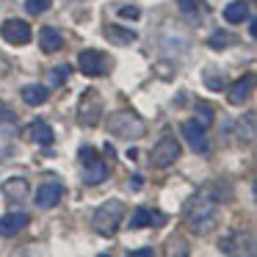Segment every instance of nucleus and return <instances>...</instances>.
Instances as JSON below:
<instances>
[{
    "label": "nucleus",
    "instance_id": "5",
    "mask_svg": "<svg viewBox=\"0 0 257 257\" xmlns=\"http://www.w3.org/2000/svg\"><path fill=\"white\" fill-rule=\"evenodd\" d=\"M78 67H80V72L89 75V78H102V75H108V69H111V61H108L100 50H83L78 56Z\"/></svg>",
    "mask_w": 257,
    "mask_h": 257
},
{
    "label": "nucleus",
    "instance_id": "1",
    "mask_svg": "<svg viewBox=\"0 0 257 257\" xmlns=\"http://www.w3.org/2000/svg\"><path fill=\"white\" fill-rule=\"evenodd\" d=\"M185 224L191 232L207 235L216 227V199L207 194H196L185 202Z\"/></svg>",
    "mask_w": 257,
    "mask_h": 257
},
{
    "label": "nucleus",
    "instance_id": "9",
    "mask_svg": "<svg viewBox=\"0 0 257 257\" xmlns=\"http://www.w3.org/2000/svg\"><path fill=\"white\" fill-rule=\"evenodd\" d=\"M61 196H64L61 183H42V188L36 191V205H39L42 210H50V207H56L58 202H61Z\"/></svg>",
    "mask_w": 257,
    "mask_h": 257
},
{
    "label": "nucleus",
    "instance_id": "24",
    "mask_svg": "<svg viewBox=\"0 0 257 257\" xmlns=\"http://www.w3.org/2000/svg\"><path fill=\"white\" fill-rule=\"evenodd\" d=\"M196 122H199L202 127H207V124L213 122V108L207 105V102H199V105H196Z\"/></svg>",
    "mask_w": 257,
    "mask_h": 257
},
{
    "label": "nucleus",
    "instance_id": "23",
    "mask_svg": "<svg viewBox=\"0 0 257 257\" xmlns=\"http://www.w3.org/2000/svg\"><path fill=\"white\" fill-rule=\"evenodd\" d=\"M238 127H240V139H243V136H246V141L254 139V113H251V111L246 113V119H240Z\"/></svg>",
    "mask_w": 257,
    "mask_h": 257
},
{
    "label": "nucleus",
    "instance_id": "19",
    "mask_svg": "<svg viewBox=\"0 0 257 257\" xmlns=\"http://www.w3.org/2000/svg\"><path fill=\"white\" fill-rule=\"evenodd\" d=\"M47 100V89L39 83H31V86H23V102L28 105H42Z\"/></svg>",
    "mask_w": 257,
    "mask_h": 257
},
{
    "label": "nucleus",
    "instance_id": "22",
    "mask_svg": "<svg viewBox=\"0 0 257 257\" xmlns=\"http://www.w3.org/2000/svg\"><path fill=\"white\" fill-rule=\"evenodd\" d=\"M150 224H152V213L147 207H139L130 218V229H141V227H150Z\"/></svg>",
    "mask_w": 257,
    "mask_h": 257
},
{
    "label": "nucleus",
    "instance_id": "11",
    "mask_svg": "<svg viewBox=\"0 0 257 257\" xmlns=\"http://www.w3.org/2000/svg\"><path fill=\"white\" fill-rule=\"evenodd\" d=\"M83 166H86V174H83L86 185H100L102 180L108 177V163H105V161H100L97 155H91L89 161L83 163Z\"/></svg>",
    "mask_w": 257,
    "mask_h": 257
},
{
    "label": "nucleus",
    "instance_id": "2",
    "mask_svg": "<svg viewBox=\"0 0 257 257\" xmlns=\"http://www.w3.org/2000/svg\"><path fill=\"white\" fill-rule=\"evenodd\" d=\"M122 218H124V205L119 199H108L97 207L91 224H94V229L100 235H113L119 229V224H122Z\"/></svg>",
    "mask_w": 257,
    "mask_h": 257
},
{
    "label": "nucleus",
    "instance_id": "10",
    "mask_svg": "<svg viewBox=\"0 0 257 257\" xmlns=\"http://www.w3.org/2000/svg\"><path fill=\"white\" fill-rule=\"evenodd\" d=\"M183 136L185 141H188V147L194 152H207V136H205V127H202L196 119H191V122L183 124Z\"/></svg>",
    "mask_w": 257,
    "mask_h": 257
},
{
    "label": "nucleus",
    "instance_id": "12",
    "mask_svg": "<svg viewBox=\"0 0 257 257\" xmlns=\"http://www.w3.org/2000/svg\"><path fill=\"white\" fill-rule=\"evenodd\" d=\"M251 86H254V75H243V78H238L232 86H229V102H232V105L246 102L249 94H251Z\"/></svg>",
    "mask_w": 257,
    "mask_h": 257
},
{
    "label": "nucleus",
    "instance_id": "21",
    "mask_svg": "<svg viewBox=\"0 0 257 257\" xmlns=\"http://www.w3.org/2000/svg\"><path fill=\"white\" fill-rule=\"evenodd\" d=\"M232 34H227V31H216V34L210 36V39H207V45L213 47V50H224V47H229L232 45Z\"/></svg>",
    "mask_w": 257,
    "mask_h": 257
},
{
    "label": "nucleus",
    "instance_id": "29",
    "mask_svg": "<svg viewBox=\"0 0 257 257\" xmlns=\"http://www.w3.org/2000/svg\"><path fill=\"white\" fill-rule=\"evenodd\" d=\"M127 257H155V254H152V249H139V251H130Z\"/></svg>",
    "mask_w": 257,
    "mask_h": 257
},
{
    "label": "nucleus",
    "instance_id": "17",
    "mask_svg": "<svg viewBox=\"0 0 257 257\" xmlns=\"http://www.w3.org/2000/svg\"><path fill=\"white\" fill-rule=\"evenodd\" d=\"M3 194H6L12 202H20V199H25V194H28V183H25L23 177L6 180V183H3Z\"/></svg>",
    "mask_w": 257,
    "mask_h": 257
},
{
    "label": "nucleus",
    "instance_id": "18",
    "mask_svg": "<svg viewBox=\"0 0 257 257\" xmlns=\"http://www.w3.org/2000/svg\"><path fill=\"white\" fill-rule=\"evenodd\" d=\"M105 39H111L113 45H133L136 34L127 28H119V25H105Z\"/></svg>",
    "mask_w": 257,
    "mask_h": 257
},
{
    "label": "nucleus",
    "instance_id": "7",
    "mask_svg": "<svg viewBox=\"0 0 257 257\" xmlns=\"http://www.w3.org/2000/svg\"><path fill=\"white\" fill-rule=\"evenodd\" d=\"M180 158V144L177 139H172V136H166V139H161L155 144V150H152V163L155 166H172L174 161Z\"/></svg>",
    "mask_w": 257,
    "mask_h": 257
},
{
    "label": "nucleus",
    "instance_id": "3",
    "mask_svg": "<svg viewBox=\"0 0 257 257\" xmlns=\"http://www.w3.org/2000/svg\"><path fill=\"white\" fill-rule=\"evenodd\" d=\"M108 130H111L113 136H119V139H141V136L147 133L144 122H141L133 111L111 113V119H108Z\"/></svg>",
    "mask_w": 257,
    "mask_h": 257
},
{
    "label": "nucleus",
    "instance_id": "8",
    "mask_svg": "<svg viewBox=\"0 0 257 257\" xmlns=\"http://www.w3.org/2000/svg\"><path fill=\"white\" fill-rule=\"evenodd\" d=\"M0 34H3V39L9 42V45H28L31 42V25L25 23V20H6L3 23V28H0Z\"/></svg>",
    "mask_w": 257,
    "mask_h": 257
},
{
    "label": "nucleus",
    "instance_id": "6",
    "mask_svg": "<svg viewBox=\"0 0 257 257\" xmlns=\"http://www.w3.org/2000/svg\"><path fill=\"white\" fill-rule=\"evenodd\" d=\"M100 113H102V100L97 91H89V94H83V100H80V108H78V119L80 124H89V127H94L97 122H100Z\"/></svg>",
    "mask_w": 257,
    "mask_h": 257
},
{
    "label": "nucleus",
    "instance_id": "14",
    "mask_svg": "<svg viewBox=\"0 0 257 257\" xmlns=\"http://www.w3.org/2000/svg\"><path fill=\"white\" fill-rule=\"evenodd\" d=\"M39 45H42V50H45V53H58V50L64 47L61 31H56V28H42V31H39Z\"/></svg>",
    "mask_w": 257,
    "mask_h": 257
},
{
    "label": "nucleus",
    "instance_id": "25",
    "mask_svg": "<svg viewBox=\"0 0 257 257\" xmlns=\"http://www.w3.org/2000/svg\"><path fill=\"white\" fill-rule=\"evenodd\" d=\"M50 3L53 0H25V9H28V14H45Z\"/></svg>",
    "mask_w": 257,
    "mask_h": 257
},
{
    "label": "nucleus",
    "instance_id": "13",
    "mask_svg": "<svg viewBox=\"0 0 257 257\" xmlns=\"http://www.w3.org/2000/svg\"><path fill=\"white\" fill-rule=\"evenodd\" d=\"M25 224H28V216H25V213H9V216L0 218V235H3V238H12V235L23 232Z\"/></svg>",
    "mask_w": 257,
    "mask_h": 257
},
{
    "label": "nucleus",
    "instance_id": "4",
    "mask_svg": "<svg viewBox=\"0 0 257 257\" xmlns=\"http://www.w3.org/2000/svg\"><path fill=\"white\" fill-rule=\"evenodd\" d=\"M221 251L227 257H254V238L249 232H232L221 240Z\"/></svg>",
    "mask_w": 257,
    "mask_h": 257
},
{
    "label": "nucleus",
    "instance_id": "16",
    "mask_svg": "<svg viewBox=\"0 0 257 257\" xmlns=\"http://www.w3.org/2000/svg\"><path fill=\"white\" fill-rule=\"evenodd\" d=\"M224 20H227V23H232V25L249 20V3H243V0H235V3H229V6L224 9Z\"/></svg>",
    "mask_w": 257,
    "mask_h": 257
},
{
    "label": "nucleus",
    "instance_id": "20",
    "mask_svg": "<svg viewBox=\"0 0 257 257\" xmlns=\"http://www.w3.org/2000/svg\"><path fill=\"white\" fill-rule=\"evenodd\" d=\"M163 254H166V257H188V243H185L180 235H172V238L166 240Z\"/></svg>",
    "mask_w": 257,
    "mask_h": 257
},
{
    "label": "nucleus",
    "instance_id": "15",
    "mask_svg": "<svg viewBox=\"0 0 257 257\" xmlns=\"http://www.w3.org/2000/svg\"><path fill=\"white\" fill-rule=\"evenodd\" d=\"M25 136H28L34 144H42V147H50L53 144V127H50V124H45V122H34Z\"/></svg>",
    "mask_w": 257,
    "mask_h": 257
},
{
    "label": "nucleus",
    "instance_id": "28",
    "mask_svg": "<svg viewBox=\"0 0 257 257\" xmlns=\"http://www.w3.org/2000/svg\"><path fill=\"white\" fill-rule=\"evenodd\" d=\"M119 14H122V17H127V20H139V9L136 6H124V9H119Z\"/></svg>",
    "mask_w": 257,
    "mask_h": 257
},
{
    "label": "nucleus",
    "instance_id": "26",
    "mask_svg": "<svg viewBox=\"0 0 257 257\" xmlns=\"http://www.w3.org/2000/svg\"><path fill=\"white\" fill-rule=\"evenodd\" d=\"M180 6H183V12H202L205 3L202 0H180Z\"/></svg>",
    "mask_w": 257,
    "mask_h": 257
},
{
    "label": "nucleus",
    "instance_id": "30",
    "mask_svg": "<svg viewBox=\"0 0 257 257\" xmlns=\"http://www.w3.org/2000/svg\"><path fill=\"white\" fill-rule=\"evenodd\" d=\"M100 257H108V254H100Z\"/></svg>",
    "mask_w": 257,
    "mask_h": 257
},
{
    "label": "nucleus",
    "instance_id": "27",
    "mask_svg": "<svg viewBox=\"0 0 257 257\" xmlns=\"http://www.w3.org/2000/svg\"><path fill=\"white\" fill-rule=\"evenodd\" d=\"M205 78H207V86H210L213 91H221V89H224V75H221V78H216L213 72H207Z\"/></svg>",
    "mask_w": 257,
    "mask_h": 257
}]
</instances>
